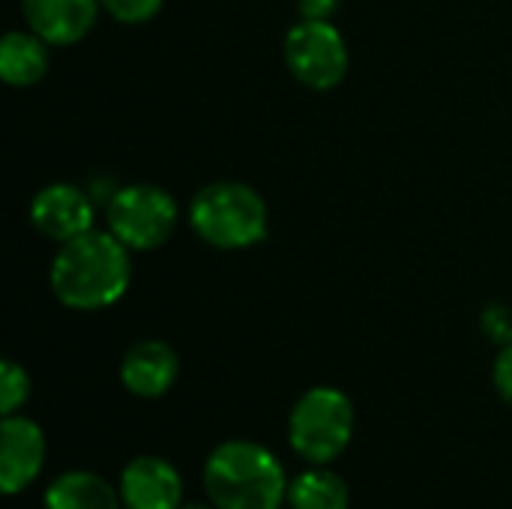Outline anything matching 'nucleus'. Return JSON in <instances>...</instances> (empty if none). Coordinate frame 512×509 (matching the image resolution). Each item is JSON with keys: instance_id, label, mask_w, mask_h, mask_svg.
<instances>
[{"instance_id": "1", "label": "nucleus", "mask_w": 512, "mask_h": 509, "mask_svg": "<svg viewBox=\"0 0 512 509\" xmlns=\"http://www.w3.org/2000/svg\"><path fill=\"white\" fill-rule=\"evenodd\" d=\"M48 282L54 297L75 312H96L114 306L132 282V249H126L108 228L87 231L60 243Z\"/></svg>"}, {"instance_id": "2", "label": "nucleus", "mask_w": 512, "mask_h": 509, "mask_svg": "<svg viewBox=\"0 0 512 509\" xmlns=\"http://www.w3.org/2000/svg\"><path fill=\"white\" fill-rule=\"evenodd\" d=\"M204 489L216 509H279L288 498L279 459L252 441L219 444L204 465Z\"/></svg>"}, {"instance_id": "3", "label": "nucleus", "mask_w": 512, "mask_h": 509, "mask_svg": "<svg viewBox=\"0 0 512 509\" xmlns=\"http://www.w3.org/2000/svg\"><path fill=\"white\" fill-rule=\"evenodd\" d=\"M192 231L213 249L237 252L267 237L270 210L267 201L240 180H216L198 189L189 204Z\"/></svg>"}, {"instance_id": "4", "label": "nucleus", "mask_w": 512, "mask_h": 509, "mask_svg": "<svg viewBox=\"0 0 512 509\" xmlns=\"http://www.w3.org/2000/svg\"><path fill=\"white\" fill-rule=\"evenodd\" d=\"M354 435V405L336 387H312L300 396L288 420V438L297 456L327 465L345 453Z\"/></svg>"}, {"instance_id": "5", "label": "nucleus", "mask_w": 512, "mask_h": 509, "mask_svg": "<svg viewBox=\"0 0 512 509\" xmlns=\"http://www.w3.org/2000/svg\"><path fill=\"white\" fill-rule=\"evenodd\" d=\"M108 231L132 252L165 246L177 228L180 210L171 192L153 183H129L108 198Z\"/></svg>"}, {"instance_id": "6", "label": "nucleus", "mask_w": 512, "mask_h": 509, "mask_svg": "<svg viewBox=\"0 0 512 509\" xmlns=\"http://www.w3.org/2000/svg\"><path fill=\"white\" fill-rule=\"evenodd\" d=\"M291 75L312 90H333L348 72V42L333 21L300 18L285 36Z\"/></svg>"}, {"instance_id": "7", "label": "nucleus", "mask_w": 512, "mask_h": 509, "mask_svg": "<svg viewBox=\"0 0 512 509\" xmlns=\"http://www.w3.org/2000/svg\"><path fill=\"white\" fill-rule=\"evenodd\" d=\"M93 216L96 210L90 195L72 183H48L30 201L33 228L57 246L93 231Z\"/></svg>"}, {"instance_id": "8", "label": "nucleus", "mask_w": 512, "mask_h": 509, "mask_svg": "<svg viewBox=\"0 0 512 509\" xmlns=\"http://www.w3.org/2000/svg\"><path fill=\"white\" fill-rule=\"evenodd\" d=\"M45 462V435L27 417H3L0 429V489L15 495L27 489Z\"/></svg>"}, {"instance_id": "9", "label": "nucleus", "mask_w": 512, "mask_h": 509, "mask_svg": "<svg viewBox=\"0 0 512 509\" xmlns=\"http://www.w3.org/2000/svg\"><path fill=\"white\" fill-rule=\"evenodd\" d=\"M99 0H21L24 21L48 45L81 42L99 18Z\"/></svg>"}, {"instance_id": "10", "label": "nucleus", "mask_w": 512, "mask_h": 509, "mask_svg": "<svg viewBox=\"0 0 512 509\" xmlns=\"http://www.w3.org/2000/svg\"><path fill=\"white\" fill-rule=\"evenodd\" d=\"M120 498L126 509H177L183 498V480L171 462L141 456L126 465L120 477Z\"/></svg>"}, {"instance_id": "11", "label": "nucleus", "mask_w": 512, "mask_h": 509, "mask_svg": "<svg viewBox=\"0 0 512 509\" xmlns=\"http://www.w3.org/2000/svg\"><path fill=\"white\" fill-rule=\"evenodd\" d=\"M177 375H180L177 351L159 339L135 342L120 363L123 387L141 399H159L162 393H168L174 387Z\"/></svg>"}, {"instance_id": "12", "label": "nucleus", "mask_w": 512, "mask_h": 509, "mask_svg": "<svg viewBox=\"0 0 512 509\" xmlns=\"http://www.w3.org/2000/svg\"><path fill=\"white\" fill-rule=\"evenodd\" d=\"M48 42L27 30H9L0 39V78L9 87H33L48 75Z\"/></svg>"}, {"instance_id": "13", "label": "nucleus", "mask_w": 512, "mask_h": 509, "mask_svg": "<svg viewBox=\"0 0 512 509\" xmlns=\"http://www.w3.org/2000/svg\"><path fill=\"white\" fill-rule=\"evenodd\" d=\"M45 509H120V498L108 480L90 471H69L48 486Z\"/></svg>"}, {"instance_id": "14", "label": "nucleus", "mask_w": 512, "mask_h": 509, "mask_svg": "<svg viewBox=\"0 0 512 509\" xmlns=\"http://www.w3.org/2000/svg\"><path fill=\"white\" fill-rule=\"evenodd\" d=\"M291 509H348V486L342 477L324 468L303 471L288 486Z\"/></svg>"}, {"instance_id": "15", "label": "nucleus", "mask_w": 512, "mask_h": 509, "mask_svg": "<svg viewBox=\"0 0 512 509\" xmlns=\"http://www.w3.org/2000/svg\"><path fill=\"white\" fill-rule=\"evenodd\" d=\"M30 396V375L12 363V360H3L0 363V411L3 417L15 414Z\"/></svg>"}, {"instance_id": "16", "label": "nucleus", "mask_w": 512, "mask_h": 509, "mask_svg": "<svg viewBox=\"0 0 512 509\" xmlns=\"http://www.w3.org/2000/svg\"><path fill=\"white\" fill-rule=\"evenodd\" d=\"M99 3L120 24H144L159 15L165 0H99Z\"/></svg>"}, {"instance_id": "17", "label": "nucleus", "mask_w": 512, "mask_h": 509, "mask_svg": "<svg viewBox=\"0 0 512 509\" xmlns=\"http://www.w3.org/2000/svg\"><path fill=\"white\" fill-rule=\"evenodd\" d=\"M483 330H486V336H489L492 342H498L501 348H504V345H510L512 342V309L510 306H501V303L489 306V309L483 312Z\"/></svg>"}, {"instance_id": "18", "label": "nucleus", "mask_w": 512, "mask_h": 509, "mask_svg": "<svg viewBox=\"0 0 512 509\" xmlns=\"http://www.w3.org/2000/svg\"><path fill=\"white\" fill-rule=\"evenodd\" d=\"M492 378H495V390L498 396L512 405V342L504 345L495 357V369H492Z\"/></svg>"}, {"instance_id": "19", "label": "nucleus", "mask_w": 512, "mask_h": 509, "mask_svg": "<svg viewBox=\"0 0 512 509\" xmlns=\"http://www.w3.org/2000/svg\"><path fill=\"white\" fill-rule=\"evenodd\" d=\"M342 0H297L300 18H318V21H330L339 12Z\"/></svg>"}, {"instance_id": "20", "label": "nucleus", "mask_w": 512, "mask_h": 509, "mask_svg": "<svg viewBox=\"0 0 512 509\" xmlns=\"http://www.w3.org/2000/svg\"><path fill=\"white\" fill-rule=\"evenodd\" d=\"M186 509H216V507H201V504H192V507H186Z\"/></svg>"}]
</instances>
